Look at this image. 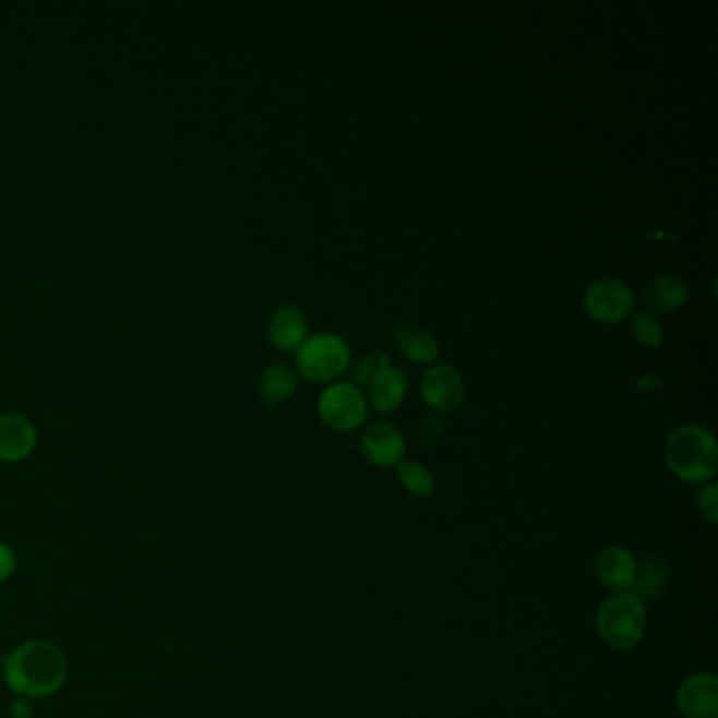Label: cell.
Wrapping results in <instances>:
<instances>
[{
	"label": "cell",
	"mask_w": 718,
	"mask_h": 718,
	"mask_svg": "<svg viewBox=\"0 0 718 718\" xmlns=\"http://www.w3.org/2000/svg\"><path fill=\"white\" fill-rule=\"evenodd\" d=\"M0 668L7 687L28 699H43L58 693L68 679L65 654L60 645L45 638H32L17 645L0 658Z\"/></svg>",
	"instance_id": "cell-1"
},
{
	"label": "cell",
	"mask_w": 718,
	"mask_h": 718,
	"mask_svg": "<svg viewBox=\"0 0 718 718\" xmlns=\"http://www.w3.org/2000/svg\"><path fill=\"white\" fill-rule=\"evenodd\" d=\"M663 457L677 479L704 484L717 475V439L710 430L697 423L681 426L668 436Z\"/></svg>",
	"instance_id": "cell-2"
},
{
	"label": "cell",
	"mask_w": 718,
	"mask_h": 718,
	"mask_svg": "<svg viewBox=\"0 0 718 718\" xmlns=\"http://www.w3.org/2000/svg\"><path fill=\"white\" fill-rule=\"evenodd\" d=\"M647 629L645 602L632 593H615L600 605L597 613V630L600 638L618 649L629 651L641 643Z\"/></svg>",
	"instance_id": "cell-3"
},
{
	"label": "cell",
	"mask_w": 718,
	"mask_h": 718,
	"mask_svg": "<svg viewBox=\"0 0 718 718\" xmlns=\"http://www.w3.org/2000/svg\"><path fill=\"white\" fill-rule=\"evenodd\" d=\"M296 352L301 378L312 384H331L348 371L352 360L348 342L337 333L308 335Z\"/></svg>",
	"instance_id": "cell-4"
},
{
	"label": "cell",
	"mask_w": 718,
	"mask_h": 718,
	"mask_svg": "<svg viewBox=\"0 0 718 718\" xmlns=\"http://www.w3.org/2000/svg\"><path fill=\"white\" fill-rule=\"evenodd\" d=\"M319 416L335 432H352L369 416V403L364 392L350 382L331 384L319 396Z\"/></svg>",
	"instance_id": "cell-5"
},
{
	"label": "cell",
	"mask_w": 718,
	"mask_h": 718,
	"mask_svg": "<svg viewBox=\"0 0 718 718\" xmlns=\"http://www.w3.org/2000/svg\"><path fill=\"white\" fill-rule=\"evenodd\" d=\"M634 291L622 278H599L584 296V310L602 325H615L629 319L634 310Z\"/></svg>",
	"instance_id": "cell-6"
},
{
	"label": "cell",
	"mask_w": 718,
	"mask_h": 718,
	"mask_svg": "<svg viewBox=\"0 0 718 718\" xmlns=\"http://www.w3.org/2000/svg\"><path fill=\"white\" fill-rule=\"evenodd\" d=\"M421 398L439 414H455L466 398V384L457 369L450 364H434L421 378Z\"/></svg>",
	"instance_id": "cell-7"
},
{
	"label": "cell",
	"mask_w": 718,
	"mask_h": 718,
	"mask_svg": "<svg viewBox=\"0 0 718 718\" xmlns=\"http://www.w3.org/2000/svg\"><path fill=\"white\" fill-rule=\"evenodd\" d=\"M362 457L378 468H392L405 459L407 443L403 432L390 421L369 423L360 436Z\"/></svg>",
	"instance_id": "cell-8"
},
{
	"label": "cell",
	"mask_w": 718,
	"mask_h": 718,
	"mask_svg": "<svg viewBox=\"0 0 718 718\" xmlns=\"http://www.w3.org/2000/svg\"><path fill=\"white\" fill-rule=\"evenodd\" d=\"M679 710L685 718H718V679L697 672L683 681L677 693Z\"/></svg>",
	"instance_id": "cell-9"
},
{
	"label": "cell",
	"mask_w": 718,
	"mask_h": 718,
	"mask_svg": "<svg viewBox=\"0 0 718 718\" xmlns=\"http://www.w3.org/2000/svg\"><path fill=\"white\" fill-rule=\"evenodd\" d=\"M38 443V432L22 414L0 416V462L20 464L28 459Z\"/></svg>",
	"instance_id": "cell-10"
},
{
	"label": "cell",
	"mask_w": 718,
	"mask_h": 718,
	"mask_svg": "<svg viewBox=\"0 0 718 718\" xmlns=\"http://www.w3.org/2000/svg\"><path fill=\"white\" fill-rule=\"evenodd\" d=\"M593 567H595V573L602 586H607L609 590H615V593H629L630 586L634 582V575H636L638 561L626 548L609 546L595 557Z\"/></svg>",
	"instance_id": "cell-11"
},
{
	"label": "cell",
	"mask_w": 718,
	"mask_h": 718,
	"mask_svg": "<svg viewBox=\"0 0 718 718\" xmlns=\"http://www.w3.org/2000/svg\"><path fill=\"white\" fill-rule=\"evenodd\" d=\"M308 319L296 306H280L268 321L270 344L280 352H296L308 337Z\"/></svg>",
	"instance_id": "cell-12"
},
{
	"label": "cell",
	"mask_w": 718,
	"mask_h": 718,
	"mask_svg": "<svg viewBox=\"0 0 718 718\" xmlns=\"http://www.w3.org/2000/svg\"><path fill=\"white\" fill-rule=\"evenodd\" d=\"M409 382L403 369L388 364L384 371L375 375V380L367 386V403L378 414L396 411L407 398Z\"/></svg>",
	"instance_id": "cell-13"
},
{
	"label": "cell",
	"mask_w": 718,
	"mask_h": 718,
	"mask_svg": "<svg viewBox=\"0 0 718 718\" xmlns=\"http://www.w3.org/2000/svg\"><path fill=\"white\" fill-rule=\"evenodd\" d=\"M392 344L394 348L411 362L418 364H432L434 360L439 359V342L432 337L430 331L421 330V327H396L392 331Z\"/></svg>",
	"instance_id": "cell-14"
},
{
	"label": "cell",
	"mask_w": 718,
	"mask_h": 718,
	"mask_svg": "<svg viewBox=\"0 0 718 718\" xmlns=\"http://www.w3.org/2000/svg\"><path fill=\"white\" fill-rule=\"evenodd\" d=\"M687 300L689 285L679 276L663 274V276H658L656 280H651L645 289L647 308H651L658 314L674 312V310L683 308Z\"/></svg>",
	"instance_id": "cell-15"
},
{
	"label": "cell",
	"mask_w": 718,
	"mask_h": 718,
	"mask_svg": "<svg viewBox=\"0 0 718 718\" xmlns=\"http://www.w3.org/2000/svg\"><path fill=\"white\" fill-rule=\"evenodd\" d=\"M258 390H260V396L262 400L268 405V407H274V405H283L287 403L296 390H298V373L289 367V364H270L264 369V373L260 375V384H258Z\"/></svg>",
	"instance_id": "cell-16"
},
{
	"label": "cell",
	"mask_w": 718,
	"mask_h": 718,
	"mask_svg": "<svg viewBox=\"0 0 718 718\" xmlns=\"http://www.w3.org/2000/svg\"><path fill=\"white\" fill-rule=\"evenodd\" d=\"M668 579H670V563L661 557H649L647 561L638 563L629 593L638 597L643 602L647 599H656L659 593L666 588Z\"/></svg>",
	"instance_id": "cell-17"
},
{
	"label": "cell",
	"mask_w": 718,
	"mask_h": 718,
	"mask_svg": "<svg viewBox=\"0 0 718 718\" xmlns=\"http://www.w3.org/2000/svg\"><path fill=\"white\" fill-rule=\"evenodd\" d=\"M396 475H398V480L400 484L416 498H430L434 493V477L432 472L421 466L418 462H409V459H403L398 466H396Z\"/></svg>",
	"instance_id": "cell-18"
},
{
	"label": "cell",
	"mask_w": 718,
	"mask_h": 718,
	"mask_svg": "<svg viewBox=\"0 0 718 718\" xmlns=\"http://www.w3.org/2000/svg\"><path fill=\"white\" fill-rule=\"evenodd\" d=\"M630 331L634 342H638L645 348H659L663 342V330L658 319L651 312H636L630 321Z\"/></svg>",
	"instance_id": "cell-19"
},
{
	"label": "cell",
	"mask_w": 718,
	"mask_h": 718,
	"mask_svg": "<svg viewBox=\"0 0 718 718\" xmlns=\"http://www.w3.org/2000/svg\"><path fill=\"white\" fill-rule=\"evenodd\" d=\"M388 364H392V362H390L388 357L382 355V352H373V355L360 359L359 362L352 367V371H350V384L357 386L359 390H367V386L375 380V375H378L380 371H384Z\"/></svg>",
	"instance_id": "cell-20"
},
{
	"label": "cell",
	"mask_w": 718,
	"mask_h": 718,
	"mask_svg": "<svg viewBox=\"0 0 718 718\" xmlns=\"http://www.w3.org/2000/svg\"><path fill=\"white\" fill-rule=\"evenodd\" d=\"M697 508H699L702 516H704L710 525H717L718 487L715 482H708L706 487H702V491L697 493Z\"/></svg>",
	"instance_id": "cell-21"
},
{
	"label": "cell",
	"mask_w": 718,
	"mask_h": 718,
	"mask_svg": "<svg viewBox=\"0 0 718 718\" xmlns=\"http://www.w3.org/2000/svg\"><path fill=\"white\" fill-rule=\"evenodd\" d=\"M17 571V554L15 550L7 543L0 541V584L9 582Z\"/></svg>",
	"instance_id": "cell-22"
},
{
	"label": "cell",
	"mask_w": 718,
	"mask_h": 718,
	"mask_svg": "<svg viewBox=\"0 0 718 718\" xmlns=\"http://www.w3.org/2000/svg\"><path fill=\"white\" fill-rule=\"evenodd\" d=\"M32 715H34V699L15 695V699H13L11 706H9V717L32 718Z\"/></svg>",
	"instance_id": "cell-23"
},
{
	"label": "cell",
	"mask_w": 718,
	"mask_h": 718,
	"mask_svg": "<svg viewBox=\"0 0 718 718\" xmlns=\"http://www.w3.org/2000/svg\"><path fill=\"white\" fill-rule=\"evenodd\" d=\"M634 386H636L638 392H654V390L663 386V378L658 375V373H645V375H641V378L634 382Z\"/></svg>",
	"instance_id": "cell-24"
},
{
	"label": "cell",
	"mask_w": 718,
	"mask_h": 718,
	"mask_svg": "<svg viewBox=\"0 0 718 718\" xmlns=\"http://www.w3.org/2000/svg\"><path fill=\"white\" fill-rule=\"evenodd\" d=\"M0 679H2V668H0Z\"/></svg>",
	"instance_id": "cell-25"
}]
</instances>
